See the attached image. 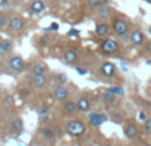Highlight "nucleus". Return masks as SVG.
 <instances>
[{
  "mask_svg": "<svg viewBox=\"0 0 151 146\" xmlns=\"http://www.w3.org/2000/svg\"><path fill=\"white\" fill-rule=\"evenodd\" d=\"M100 72H102L103 77L111 78V77H114L115 72H116V66H115L114 63H111V62H104V63L102 64V67H100Z\"/></svg>",
  "mask_w": 151,
  "mask_h": 146,
  "instance_id": "423d86ee",
  "label": "nucleus"
},
{
  "mask_svg": "<svg viewBox=\"0 0 151 146\" xmlns=\"http://www.w3.org/2000/svg\"><path fill=\"white\" fill-rule=\"evenodd\" d=\"M42 135L44 138H47V139H54V138H55L54 130L48 129V127H44V129H42Z\"/></svg>",
  "mask_w": 151,
  "mask_h": 146,
  "instance_id": "5701e85b",
  "label": "nucleus"
},
{
  "mask_svg": "<svg viewBox=\"0 0 151 146\" xmlns=\"http://www.w3.org/2000/svg\"><path fill=\"white\" fill-rule=\"evenodd\" d=\"M47 72H48V66L43 62L35 63L31 67V75H47Z\"/></svg>",
  "mask_w": 151,
  "mask_h": 146,
  "instance_id": "9b49d317",
  "label": "nucleus"
},
{
  "mask_svg": "<svg viewBox=\"0 0 151 146\" xmlns=\"http://www.w3.org/2000/svg\"><path fill=\"white\" fill-rule=\"evenodd\" d=\"M112 31L118 35L119 38H126L128 35V31H130V23L126 22L124 19H114L112 22Z\"/></svg>",
  "mask_w": 151,
  "mask_h": 146,
  "instance_id": "f03ea898",
  "label": "nucleus"
},
{
  "mask_svg": "<svg viewBox=\"0 0 151 146\" xmlns=\"http://www.w3.org/2000/svg\"><path fill=\"white\" fill-rule=\"evenodd\" d=\"M66 132H67V134H70L71 137L78 138L84 134L86 125L83 123V121H80V119H71L66 125Z\"/></svg>",
  "mask_w": 151,
  "mask_h": 146,
  "instance_id": "f257e3e1",
  "label": "nucleus"
},
{
  "mask_svg": "<svg viewBox=\"0 0 151 146\" xmlns=\"http://www.w3.org/2000/svg\"><path fill=\"white\" fill-rule=\"evenodd\" d=\"M104 121H107V117L104 114H100V113H91L88 115V123L94 127L100 126Z\"/></svg>",
  "mask_w": 151,
  "mask_h": 146,
  "instance_id": "0eeeda50",
  "label": "nucleus"
},
{
  "mask_svg": "<svg viewBox=\"0 0 151 146\" xmlns=\"http://www.w3.org/2000/svg\"><path fill=\"white\" fill-rule=\"evenodd\" d=\"M67 80H68V77H67L66 74H58V82H59V85L60 86H64L67 83Z\"/></svg>",
  "mask_w": 151,
  "mask_h": 146,
  "instance_id": "a878e982",
  "label": "nucleus"
},
{
  "mask_svg": "<svg viewBox=\"0 0 151 146\" xmlns=\"http://www.w3.org/2000/svg\"><path fill=\"white\" fill-rule=\"evenodd\" d=\"M24 26H26V22H24V19H22L20 16H14V17L9 19V26L8 27L12 30V31L19 32L24 28Z\"/></svg>",
  "mask_w": 151,
  "mask_h": 146,
  "instance_id": "6e6552de",
  "label": "nucleus"
},
{
  "mask_svg": "<svg viewBox=\"0 0 151 146\" xmlns=\"http://www.w3.org/2000/svg\"><path fill=\"white\" fill-rule=\"evenodd\" d=\"M115 98H116V95H115L110 89H107L104 93H103V100H104V102L111 103V102H114L115 100Z\"/></svg>",
  "mask_w": 151,
  "mask_h": 146,
  "instance_id": "4be33fe9",
  "label": "nucleus"
},
{
  "mask_svg": "<svg viewBox=\"0 0 151 146\" xmlns=\"http://www.w3.org/2000/svg\"><path fill=\"white\" fill-rule=\"evenodd\" d=\"M76 72L80 74V75H87L88 74V71H87L86 69H82V67H76Z\"/></svg>",
  "mask_w": 151,
  "mask_h": 146,
  "instance_id": "2f4dec72",
  "label": "nucleus"
},
{
  "mask_svg": "<svg viewBox=\"0 0 151 146\" xmlns=\"http://www.w3.org/2000/svg\"><path fill=\"white\" fill-rule=\"evenodd\" d=\"M54 134H55V137H59V135H62V129L60 127H54Z\"/></svg>",
  "mask_w": 151,
  "mask_h": 146,
  "instance_id": "473e14b6",
  "label": "nucleus"
},
{
  "mask_svg": "<svg viewBox=\"0 0 151 146\" xmlns=\"http://www.w3.org/2000/svg\"><path fill=\"white\" fill-rule=\"evenodd\" d=\"M11 127H12L14 132L20 133L22 130H23V119H22V118H15L11 123Z\"/></svg>",
  "mask_w": 151,
  "mask_h": 146,
  "instance_id": "412c9836",
  "label": "nucleus"
},
{
  "mask_svg": "<svg viewBox=\"0 0 151 146\" xmlns=\"http://www.w3.org/2000/svg\"><path fill=\"white\" fill-rule=\"evenodd\" d=\"M63 110L64 113L68 115H75L76 113H79V109H78V105L72 100H66L64 105H63Z\"/></svg>",
  "mask_w": 151,
  "mask_h": 146,
  "instance_id": "4468645a",
  "label": "nucleus"
},
{
  "mask_svg": "<svg viewBox=\"0 0 151 146\" xmlns=\"http://www.w3.org/2000/svg\"><path fill=\"white\" fill-rule=\"evenodd\" d=\"M118 48H119V44H118L114 39H106V40H103V43L100 44V51L106 55L114 54V52L118 51Z\"/></svg>",
  "mask_w": 151,
  "mask_h": 146,
  "instance_id": "7ed1b4c3",
  "label": "nucleus"
},
{
  "mask_svg": "<svg viewBox=\"0 0 151 146\" xmlns=\"http://www.w3.org/2000/svg\"><path fill=\"white\" fill-rule=\"evenodd\" d=\"M138 134H139V127L135 123H128L124 127V135L127 138H135Z\"/></svg>",
  "mask_w": 151,
  "mask_h": 146,
  "instance_id": "2eb2a0df",
  "label": "nucleus"
},
{
  "mask_svg": "<svg viewBox=\"0 0 151 146\" xmlns=\"http://www.w3.org/2000/svg\"><path fill=\"white\" fill-rule=\"evenodd\" d=\"M130 42H131L134 46H142L145 43V34L140 30H135L130 34Z\"/></svg>",
  "mask_w": 151,
  "mask_h": 146,
  "instance_id": "1a4fd4ad",
  "label": "nucleus"
},
{
  "mask_svg": "<svg viewBox=\"0 0 151 146\" xmlns=\"http://www.w3.org/2000/svg\"><path fill=\"white\" fill-rule=\"evenodd\" d=\"M9 26V17L6 14H0V28H6Z\"/></svg>",
  "mask_w": 151,
  "mask_h": 146,
  "instance_id": "b1692460",
  "label": "nucleus"
},
{
  "mask_svg": "<svg viewBox=\"0 0 151 146\" xmlns=\"http://www.w3.org/2000/svg\"><path fill=\"white\" fill-rule=\"evenodd\" d=\"M12 50V42L8 39H0V55H6Z\"/></svg>",
  "mask_w": 151,
  "mask_h": 146,
  "instance_id": "a211bd4d",
  "label": "nucleus"
},
{
  "mask_svg": "<svg viewBox=\"0 0 151 146\" xmlns=\"http://www.w3.org/2000/svg\"><path fill=\"white\" fill-rule=\"evenodd\" d=\"M111 14H112V9L110 8L109 6H104V7H102V8H98L95 15H96L98 19L106 20V19H109V17L111 16Z\"/></svg>",
  "mask_w": 151,
  "mask_h": 146,
  "instance_id": "dca6fc26",
  "label": "nucleus"
},
{
  "mask_svg": "<svg viewBox=\"0 0 151 146\" xmlns=\"http://www.w3.org/2000/svg\"><path fill=\"white\" fill-rule=\"evenodd\" d=\"M68 98V89L66 86H56L54 90V99L56 102H64Z\"/></svg>",
  "mask_w": 151,
  "mask_h": 146,
  "instance_id": "39448f33",
  "label": "nucleus"
},
{
  "mask_svg": "<svg viewBox=\"0 0 151 146\" xmlns=\"http://www.w3.org/2000/svg\"><path fill=\"white\" fill-rule=\"evenodd\" d=\"M31 82L35 87H46L47 83H48V78L47 75H31Z\"/></svg>",
  "mask_w": 151,
  "mask_h": 146,
  "instance_id": "f8f14e48",
  "label": "nucleus"
},
{
  "mask_svg": "<svg viewBox=\"0 0 151 146\" xmlns=\"http://www.w3.org/2000/svg\"><path fill=\"white\" fill-rule=\"evenodd\" d=\"M138 118H139V121H143V122H146V121L148 119V118L146 117L145 111H139V114H138Z\"/></svg>",
  "mask_w": 151,
  "mask_h": 146,
  "instance_id": "7c9ffc66",
  "label": "nucleus"
},
{
  "mask_svg": "<svg viewBox=\"0 0 151 146\" xmlns=\"http://www.w3.org/2000/svg\"><path fill=\"white\" fill-rule=\"evenodd\" d=\"M48 30H51V31H58V30H59V24H58V23H52L51 26H50Z\"/></svg>",
  "mask_w": 151,
  "mask_h": 146,
  "instance_id": "72a5a7b5",
  "label": "nucleus"
},
{
  "mask_svg": "<svg viewBox=\"0 0 151 146\" xmlns=\"http://www.w3.org/2000/svg\"><path fill=\"white\" fill-rule=\"evenodd\" d=\"M110 0H86V3L90 8H94V9H98V8H102V7L107 6Z\"/></svg>",
  "mask_w": 151,
  "mask_h": 146,
  "instance_id": "aec40b11",
  "label": "nucleus"
},
{
  "mask_svg": "<svg viewBox=\"0 0 151 146\" xmlns=\"http://www.w3.org/2000/svg\"><path fill=\"white\" fill-rule=\"evenodd\" d=\"M148 34H150V36H151V27H148Z\"/></svg>",
  "mask_w": 151,
  "mask_h": 146,
  "instance_id": "f704fd0d",
  "label": "nucleus"
},
{
  "mask_svg": "<svg viewBox=\"0 0 151 146\" xmlns=\"http://www.w3.org/2000/svg\"><path fill=\"white\" fill-rule=\"evenodd\" d=\"M76 105H78V109H79V111H82V113H87L90 110V107H91L90 99H88V98H86V97H80L79 99H78Z\"/></svg>",
  "mask_w": 151,
  "mask_h": 146,
  "instance_id": "f3484780",
  "label": "nucleus"
},
{
  "mask_svg": "<svg viewBox=\"0 0 151 146\" xmlns=\"http://www.w3.org/2000/svg\"><path fill=\"white\" fill-rule=\"evenodd\" d=\"M4 102H6L7 106H12V105H14V98H12L11 95H7V97H6V100H4Z\"/></svg>",
  "mask_w": 151,
  "mask_h": 146,
  "instance_id": "c85d7f7f",
  "label": "nucleus"
},
{
  "mask_svg": "<svg viewBox=\"0 0 151 146\" xmlns=\"http://www.w3.org/2000/svg\"><path fill=\"white\" fill-rule=\"evenodd\" d=\"M63 60H64L66 63H68V64L75 63V62L78 60L76 51H72V50H68V51H66L64 54H63Z\"/></svg>",
  "mask_w": 151,
  "mask_h": 146,
  "instance_id": "6ab92c4d",
  "label": "nucleus"
},
{
  "mask_svg": "<svg viewBox=\"0 0 151 146\" xmlns=\"http://www.w3.org/2000/svg\"><path fill=\"white\" fill-rule=\"evenodd\" d=\"M37 113H39V117H46V115L48 114V109H47V107H40Z\"/></svg>",
  "mask_w": 151,
  "mask_h": 146,
  "instance_id": "cd10ccee",
  "label": "nucleus"
},
{
  "mask_svg": "<svg viewBox=\"0 0 151 146\" xmlns=\"http://www.w3.org/2000/svg\"><path fill=\"white\" fill-rule=\"evenodd\" d=\"M147 1H150V3H151V0H147Z\"/></svg>",
  "mask_w": 151,
  "mask_h": 146,
  "instance_id": "c9c22d12",
  "label": "nucleus"
},
{
  "mask_svg": "<svg viewBox=\"0 0 151 146\" xmlns=\"http://www.w3.org/2000/svg\"><path fill=\"white\" fill-rule=\"evenodd\" d=\"M110 32H111V27H110V24L106 23V22L98 23L96 26H95V34L100 38H104V36H107V35H110Z\"/></svg>",
  "mask_w": 151,
  "mask_h": 146,
  "instance_id": "9d476101",
  "label": "nucleus"
},
{
  "mask_svg": "<svg viewBox=\"0 0 151 146\" xmlns=\"http://www.w3.org/2000/svg\"><path fill=\"white\" fill-rule=\"evenodd\" d=\"M8 67L14 72H22L26 69V63H24V60L20 56H12L8 60Z\"/></svg>",
  "mask_w": 151,
  "mask_h": 146,
  "instance_id": "20e7f679",
  "label": "nucleus"
},
{
  "mask_svg": "<svg viewBox=\"0 0 151 146\" xmlns=\"http://www.w3.org/2000/svg\"><path fill=\"white\" fill-rule=\"evenodd\" d=\"M67 35H68L70 38H72V36H78V35H79V31H78V30H75V28H71L68 32H67Z\"/></svg>",
  "mask_w": 151,
  "mask_h": 146,
  "instance_id": "c756f323",
  "label": "nucleus"
},
{
  "mask_svg": "<svg viewBox=\"0 0 151 146\" xmlns=\"http://www.w3.org/2000/svg\"><path fill=\"white\" fill-rule=\"evenodd\" d=\"M29 9H31V12L34 15H39L46 9V3H44L43 0H32L31 6H29Z\"/></svg>",
  "mask_w": 151,
  "mask_h": 146,
  "instance_id": "ddd939ff",
  "label": "nucleus"
},
{
  "mask_svg": "<svg viewBox=\"0 0 151 146\" xmlns=\"http://www.w3.org/2000/svg\"><path fill=\"white\" fill-rule=\"evenodd\" d=\"M143 129H145V132L147 133V134H151V118L143 123Z\"/></svg>",
  "mask_w": 151,
  "mask_h": 146,
  "instance_id": "bb28decb",
  "label": "nucleus"
},
{
  "mask_svg": "<svg viewBox=\"0 0 151 146\" xmlns=\"http://www.w3.org/2000/svg\"><path fill=\"white\" fill-rule=\"evenodd\" d=\"M110 90H111L115 95H118V97H122V95L124 94V89H123L122 86H112V87H110Z\"/></svg>",
  "mask_w": 151,
  "mask_h": 146,
  "instance_id": "393cba45",
  "label": "nucleus"
}]
</instances>
